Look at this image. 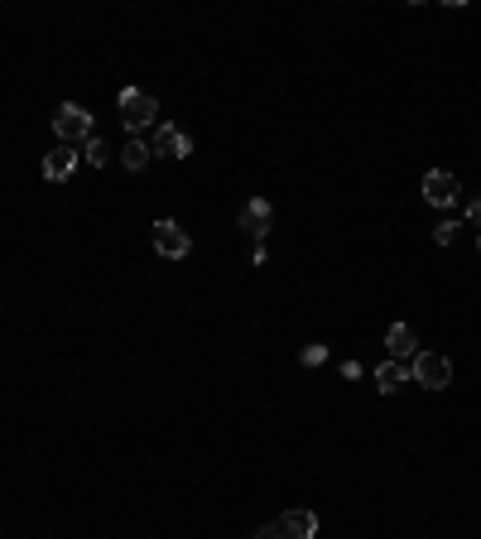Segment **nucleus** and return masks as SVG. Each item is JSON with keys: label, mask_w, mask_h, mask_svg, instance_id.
Masks as SVG:
<instances>
[{"label": "nucleus", "mask_w": 481, "mask_h": 539, "mask_svg": "<svg viewBox=\"0 0 481 539\" xmlns=\"http://www.w3.org/2000/svg\"><path fill=\"white\" fill-rule=\"evenodd\" d=\"M116 107H120V126L126 130H145V126H154V116H159V101L145 87H126L116 97Z\"/></svg>", "instance_id": "1"}, {"label": "nucleus", "mask_w": 481, "mask_h": 539, "mask_svg": "<svg viewBox=\"0 0 481 539\" xmlns=\"http://www.w3.org/2000/svg\"><path fill=\"white\" fill-rule=\"evenodd\" d=\"M54 130H58V145L92 140V111L77 107V101H63V107L54 111Z\"/></svg>", "instance_id": "2"}, {"label": "nucleus", "mask_w": 481, "mask_h": 539, "mask_svg": "<svg viewBox=\"0 0 481 539\" xmlns=\"http://www.w3.org/2000/svg\"><path fill=\"white\" fill-rule=\"evenodd\" d=\"M409 376L428 391H443V385H453V361L438 357V351H419L414 361H409Z\"/></svg>", "instance_id": "3"}, {"label": "nucleus", "mask_w": 481, "mask_h": 539, "mask_svg": "<svg viewBox=\"0 0 481 539\" xmlns=\"http://www.w3.org/2000/svg\"><path fill=\"white\" fill-rule=\"evenodd\" d=\"M270 539H318V515L313 511H284L280 520L270 525Z\"/></svg>", "instance_id": "4"}, {"label": "nucleus", "mask_w": 481, "mask_h": 539, "mask_svg": "<svg viewBox=\"0 0 481 539\" xmlns=\"http://www.w3.org/2000/svg\"><path fill=\"white\" fill-rule=\"evenodd\" d=\"M154 250H159L164 260H183L188 250H193V241H188V231L179 227V222H154Z\"/></svg>", "instance_id": "5"}, {"label": "nucleus", "mask_w": 481, "mask_h": 539, "mask_svg": "<svg viewBox=\"0 0 481 539\" xmlns=\"http://www.w3.org/2000/svg\"><path fill=\"white\" fill-rule=\"evenodd\" d=\"M462 193L457 174H448V168H434V174H424V202H434V208H453Z\"/></svg>", "instance_id": "6"}, {"label": "nucleus", "mask_w": 481, "mask_h": 539, "mask_svg": "<svg viewBox=\"0 0 481 539\" xmlns=\"http://www.w3.org/2000/svg\"><path fill=\"white\" fill-rule=\"evenodd\" d=\"M154 155H164V159H188V155H193V140H188V135L179 130V126H154Z\"/></svg>", "instance_id": "7"}, {"label": "nucleus", "mask_w": 481, "mask_h": 539, "mask_svg": "<svg viewBox=\"0 0 481 539\" xmlns=\"http://www.w3.org/2000/svg\"><path fill=\"white\" fill-rule=\"evenodd\" d=\"M73 168H77V149L73 145H54L44 155V178L48 183H67V178H73Z\"/></svg>", "instance_id": "8"}, {"label": "nucleus", "mask_w": 481, "mask_h": 539, "mask_svg": "<svg viewBox=\"0 0 481 539\" xmlns=\"http://www.w3.org/2000/svg\"><path fill=\"white\" fill-rule=\"evenodd\" d=\"M385 351H390V361H414V357H419L414 328H409V323H394V328L385 332Z\"/></svg>", "instance_id": "9"}, {"label": "nucleus", "mask_w": 481, "mask_h": 539, "mask_svg": "<svg viewBox=\"0 0 481 539\" xmlns=\"http://www.w3.org/2000/svg\"><path fill=\"white\" fill-rule=\"evenodd\" d=\"M274 227V208L265 198H251L246 208H240V231H251V236H265Z\"/></svg>", "instance_id": "10"}, {"label": "nucleus", "mask_w": 481, "mask_h": 539, "mask_svg": "<svg viewBox=\"0 0 481 539\" xmlns=\"http://www.w3.org/2000/svg\"><path fill=\"white\" fill-rule=\"evenodd\" d=\"M404 381H409V366H404V361H381V366H375V391L394 395Z\"/></svg>", "instance_id": "11"}, {"label": "nucleus", "mask_w": 481, "mask_h": 539, "mask_svg": "<svg viewBox=\"0 0 481 539\" xmlns=\"http://www.w3.org/2000/svg\"><path fill=\"white\" fill-rule=\"evenodd\" d=\"M120 159H126V168H130V174H140V168L154 159V149H149L145 140H126V149H120Z\"/></svg>", "instance_id": "12"}, {"label": "nucleus", "mask_w": 481, "mask_h": 539, "mask_svg": "<svg viewBox=\"0 0 481 539\" xmlns=\"http://www.w3.org/2000/svg\"><path fill=\"white\" fill-rule=\"evenodd\" d=\"M107 159H111V145L101 140V135H92V140H87V164H97V168H101Z\"/></svg>", "instance_id": "13"}, {"label": "nucleus", "mask_w": 481, "mask_h": 539, "mask_svg": "<svg viewBox=\"0 0 481 539\" xmlns=\"http://www.w3.org/2000/svg\"><path fill=\"white\" fill-rule=\"evenodd\" d=\"M299 361H303V366H322V361H328V347H322V342H308V347L299 351Z\"/></svg>", "instance_id": "14"}, {"label": "nucleus", "mask_w": 481, "mask_h": 539, "mask_svg": "<svg viewBox=\"0 0 481 539\" xmlns=\"http://www.w3.org/2000/svg\"><path fill=\"white\" fill-rule=\"evenodd\" d=\"M457 231H462L457 222H443V227L434 231V241H438V246H453V241H457Z\"/></svg>", "instance_id": "15"}, {"label": "nucleus", "mask_w": 481, "mask_h": 539, "mask_svg": "<svg viewBox=\"0 0 481 539\" xmlns=\"http://www.w3.org/2000/svg\"><path fill=\"white\" fill-rule=\"evenodd\" d=\"M467 222H476V227H481V193L467 202Z\"/></svg>", "instance_id": "16"}]
</instances>
